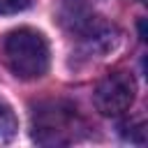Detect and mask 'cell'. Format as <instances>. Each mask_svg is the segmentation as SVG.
<instances>
[{"mask_svg":"<svg viewBox=\"0 0 148 148\" xmlns=\"http://www.w3.org/2000/svg\"><path fill=\"white\" fill-rule=\"evenodd\" d=\"M141 2H146V0H141Z\"/></svg>","mask_w":148,"mask_h":148,"instance_id":"52a82bcc","label":"cell"},{"mask_svg":"<svg viewBox=\"0 0 148 148\" xmlns=\"http://www.w3.org/2000/svg\"><path fill=\"white\" fill-rule=\"evenodd\" d=\"M28 7V0H0V14L9 16V14H18Z\"/></svg>","mask_w":148,"mask_h":148,"instance_id":"5b68a950","label":"cell"},{"mask_svg":"<svg viewBox=\"0 0 148 148\" xmlns=\"http://www.w3.org/2000/svg\"><path fill=\"white\" fill-rule=\"evenodd\" d=\"M18 132V120L12 111V106L0 104V143H7L16 136Z\"/></svg>","mask_w":148,"mask_h":148,"instance_id":"277c9868","label":"cell"},{"mask_svg":"<svg viewBox=\"0 0 148 148\" xmlns=\"http://www.w3.org/2000/svg\"><path fill=\"white\" fill-rule=\"evenodd\" d=\"M139 32H141V39H146V18L139 21Z\"/></svg>","mask_w":148,"mask_h":148,"instance_id":"8992f818","label":"cell"},{"mask_svg":"<svg viewBox=\"0 0 148 148\" xmlns=\"http://www.w3.org/2000/svg\"><path fill=\"white\" fill-rule=\"evenodd\" d=\"M7 67L18 79H39L49 69V42L35 28H16L2 42Z\"/></svg>","mask_w":148,"mask_h":148,"instance_id":"6da1fadb","label":"cell"},{"mask_svg":"<svg viewBox=\"0 0 148 148\" xmlns=\"http://www.w3.org/2000/svg\"><path fill=\"white\" fill-rule=\"evenodd\" d=\"M136 95V83L132 74L127 72H111L106 74L99 86L95 88V109L102 116H120L127 111L134 102Z\"/></svg>","mask_w":148,"mask_h":148,"instance_id":"7a4b0ae2","label":"cell"},{"mask_svg":"<svg viewBox=\"0 0 148 148\" xmlns=\"http://www.w3.org/2000/svg\"><path fill=\"white\" fill-rule=\"evenodd\" d=\"M74 111L60 109V104H51L49 109H39L32 116V139L44 146L67 143L74 139Z\"/></svg>","mask_w":148,"mask_h":148,"instance_id":"3957f363","label":"cell"}]
</instances>
